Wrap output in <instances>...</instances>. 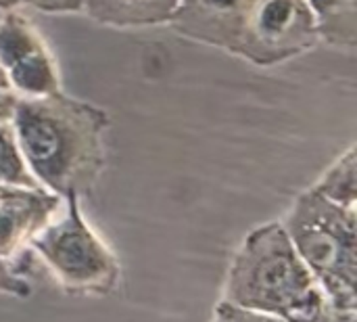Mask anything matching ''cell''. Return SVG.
I'll return each mask as SVG.
<instances>
[{"label": "cell", "instance_id": "cell-1", "mask_svg": "<svg viewBox=\"0 0 357 322\" xmlns=\"http://www.w3.org/2000/svg\"><path fill=\"white\" fill-rule=\"evenodd\" d=\"M10 126L23 163L42 189L63 199L92 191L105 166L109 117L102 109L61 90L19 96Z\"/></svg>", "mask_w": 357, "mask_h": 322}, {"label": "cell", "instance_id": "cell-2", "mask_svg": "<svg viewBox=\"0 0 357 322\" xmlns=\"http://www.w3.org/2000/svg\"><path fill=\"white\" fill-rule=\"evenodd\" d=\"M222 300L284 322H318L326 302L280 220L245 237L230 262Z\"/></svg>", "mask_w": 357, "mask_h": 322}, {"label": "cell", "instance_id": "cell-3", "mask_svg": "<svg viewBox=\"0 0 357 322\" xmlns=\"http://www.w3.org/2000/svg\"><path fill=\"white\" fill-rule=\"evenodd\" d=\"M282 226L333 306L357 308V210L303 191Z\"/></svg>", "mask_w": 357, "mask_h": 322}, {"label": "cell", "instance_id": "cell-4", "mask_svg": "<svg viewBox=\"0 0 357 322\" xmlns=\"http://www.w3.org/2000/svg\"><path fill=\"white\" fill-rule=\"evenodd\" d=\"M29 251L71 295L105 298L119 285V262L86 222L77 195L65 199L61 212L33 237Z\"/></svg>", "mask_w": 357, "mask_h": 322}, {"label": "cell", "instance_id": "cell-5", "mask_svg": "<svg viewBox=\"0 0 357 322\" xmlns=\"http://www.w3.org/2000/svg\"><path fill=\"white\" fill-rule=\"evenodd\" d=\"M320 40L307 0H255L234 54L255 65H278Z\"/></svg>", "mask_w": 357, "mask_h": 322}, {"label": "cell", "instance_id": "cell-6", "mask_svg": "<svg viewBox=\"0 0 357 322\" xmlns=\"http://www.w3.org/2000/svg\"><path fill=\"white\" fill-rule=\"evenodd\" d=\"M0 69L17 96H46L59 90V73L36 27L17 13L0 19Z\"/></svg>", "mask_w": 357, "mask_h": 322}, {"label": "cell", "instance_id": "cell-7", "mask_svg": "<svg viewBox=\"0 0 357 322\" xmlns=\"http://www.w3.org/2000/svg\"><path fill=\"white\" fill-rule=\"evenodd\" d=\"M63 203V197L42 186L0 184V260L23 272L21 260L29 243L61 212Z\"/></svg>", "mask_w": 357, "mask_h": 322}, {"label": "cell", "instance_id": "cell-8", "mask_svg": "<svg viewBox=\"0 0 357 322\" xmlns=\"http://www.w3.org/2000/svg\"><path fill=\"white\" fill-rule=\"evenodd\" d=\"M255 0H180L172 25L186 38L236 52Z\"/></svg>", "mask_w": 357, "mask_h": 322}, {"label": "cell", "instance_id": "cell-9", "mask_svg": "<svg viewBox=\"0 0 357 322\" xmlns=\"http://www.w3.org/2000/svg\"><path fill=\"white\" fill-rule=\"evenodd\" d=\"M180 0H84L86 15L102 25L146 27L172 23Z\"/></svg>", "mask_w": 357, "mask_h": 322}, {"label": "cell", "instance_id": "cell-10", "mask_svg": "<svg viewBox=\"0 0 357 322\" xmlns=\"http://www.w3.org/2000/svg\"><path fill=\"white\" fill-rule=\"evenodd\" d=\"M318 36L335 46L357 44V0H307Z\"/></svg>", "mask_w": 357, "mask_h": 322}, {"label": "cell", "instance_id": "cell-11", "mask_svg": "<svg viewBox=\"0 0 357 322\" xmlns=\"http://www.w3.org/2000/svg\"><path fill=\"white\" fill-rule=\"evenodd\" d=\"M328 201L357 210V153L349 147L312 186Z\"/></svg>", "mask_w": 357, "mask_h": 322}, {"label": "cell", "instance_id": "cell-12", "mask_svg": "<svg viewBox=\"0 0 357 322\" xmlns=\"http://www.w3.org/2000/svg\"><path fill=\"white\" fill-rule=\"evenodd\" d=\"M0 184L40 186L23 163L10 124L0 126Z\"/></svg>", "mask_w": 357, "mask_h": 322}, {"label": "cell", "instance_id": "cell-13", "mask_svg": "<svg viewBox=\"0 0 357 322\" xmlns=\"http://www.w3.org/2000/svg\"><path fill=\"white\" fill-rule=\"evenodd\" d=\"M211 322H284L278 316L259 312V310H251V308H243L236 306L228 300H220L213 308Z\"/></svg>", "mask_w": 357, "mask_h": 322}, {"label": "cell", "instance_id": "cell-14", "mask_svg": "<svg viewBox=\"0 0 357 322\" xmlns=\"http://www.w3.org/2000/svg\"><path fill=\"white\" fill-rule=\"evenodd\" d=\"M0 295L25 300L31 295V285L19 268L0 260Z\"/></svg>", "mask_w": 357, "mask_h": 322}, {"label": "cell", "instance_id": "cell-15", "mask_svg": "<svg viewBox=\"0 0 357 322\" xmlns=\"http://www.w3.org/2000/svg\"><path fill=\"white\" fill-rule=\"evenodd\" d=\"M42 13H75L84 8V0H21Z\"/></svg>", "mask_w": 357, "mask_h": 322}, {"label": "cell", "instance_id": "cell-16", "mask_svg": "<svg viewBox=\"0 0 357 322\" xmlns=\"http://www.w3.org/2000/svg\"><path fill=\"white\" fill-rule=\"evenodd\" d=\"M318 322H357V308H341L324 302Z\"/></svg>", "mask_w": 357, "mask_h": 322}, {"label": "cell", "instance_id": "cell-17", "mask_svg": "<svg viewBox=\"0 0 357 322\" xmlns=\"http://www.w3.org/2000/svg\"><path fill=\"white\" fill-rule=\"evenodd\" d=\"M17 94L8 88H0V126L10 124L15 115V105H17Z\"/></svg>", "mask_w": 357, "mask_h": 322}, {"label": "cell", "instance_id": "cell-18", "mask_svg": "<svg viewBox=\"0 0 357 322\" xmlns=\"http://www.w3.org/2000/svg\"><path fill=\"white\" fill-rule=\"evenodd\" d=\"M19 4H21V0H0V10H13Z\"/></svg>", "mask_w": 357, "mask_h": 322}, {"label": "cell", "instance_id": "cell-19", "mask_svg": "<svg viewBox=\"0 0 357 322\" xmlns=\"http://www.w3.org/2000/svg\"><path fill=\"white\" fill-rule=\"evenodd\" d=\"M0 88H8V82H6V78H4V73H2V69H0ZM10 90V88H8Z\"/></svg>", "mask_w": 357, "mask_h": 322}]
</instances>
